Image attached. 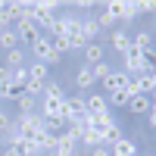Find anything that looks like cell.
<instances>
[{
    "label": "cell",
    "instance_id": "d4e9b609",
    "mask_svg": "<svg viewBox=\"0 0 156 156\" xmlns=\"http://www.w3.org/2000/svg\"><path fill=\"white\" fill-rule=\"evenodd\" d=\"M12 84H19V87L25 90V84H28V69H25V66L12 69Z\"/></svg>",
    "mask_w": 156,
    "mask_h": 156
},
{
    "label": "cell",
    "instance_id": "8992f818",
    "mask_svg": "<svg viewBox=\"0 0 156 156\" xmlns=\"http://www.w3.org/2000/svg\"><path fill=\"white\" fill-rule=\"evenodd\" d=\"M128 81H131V78H128L125 72H109L106 78H103V87H106L109 94H112V90H122V87H128Z\"/></svg>",
    "mask_w": 156,
    "mask_h": 156
},
{
    "label": "cell",
    "instance_id": "7c38bea8",
    "mask_svg": "<svg viewBox=\"0 0 156 156\" xmlns=\"http://www.w3.org/2000/svg\"><path fill=\"white\" fill-rule=\"evenodd\" d=\"M81 50H84V59L90 62V66H94V62H103V44H97V41H87Z\"/></svg>",
    "mask_w": 156,
    "mask_h": 156
},
{
    "label": "cell",
    "instance_id": "f546056e",
    "mask_svg": "<svg viewBox=\"0 0 156 156\" xmlns=\"http://www.w3.org/2000/svg\"><path fill=\"white\" fill-rule=\"evenodd\" d=\"M9 81H12V69L9 66H0V87H6Z\"/></svg>",
    "mask_w": 156,
    "mask_h": 156
},
{
    "label": "cell",
    "instance_id": "d6a6232c",
    "mask_svg": "<svg viewBox=\"0 0 156 156\" xmlns=\"http://www.w3.org/2000/svg\"><path fill=\"white\" fill-rule=\"evenodd\" d=\"M75 153V147H56L53 150V156H72Z\"/></svg>",
    "mask_w": 156,
    "mask_h": 156
},
{
    "label": "cell",
    "instance_id": "2e32d148",
    "mask_svg": "<svg viewBox=\"0 0 156 156\" xmlns=\"http://www.w3.org/2000/svg\"><path fill=\"white\" fill-rule=\"evenodd\" d=\"M128 100H131L128 87H122V90H112V94L106 97V103H109V106H128Z\"/></svg>",
    "mask_w": 156,
    "mask_h": 156
},
{
    "label": "cell",
    "instance_id": "4fadbf2b",
    "mask_svg": "<svg viewBox=\"0 0 156 156\" xmlns=\"http://www.w3.org/2000/svg\"><path fill=\"white\" fill-rule=\"evenodd\" d=\"M41 122H44V131H50V134H59L62 128H66V119H62V115H41Z\"/></svg>",
    "mask_w": 156,
    "mask_h": 156
},
{
    "label": "cell",
    "instance_id": "6da1fadb",
    "mask_svg": "<svg viewBox=\"0 0 156 156\" xmlns=\"http://www.w3.org/2000/svg\"><path fill=\"white\" fill-rule=\"evenodd\" d=\"M12 131H16L19 137H34V140H37V134L44 131V122H41V115H37V112H22L19 122L12 125Z\"/></svg>",
    "mask_w": 156,
    "mask_h": 156
},
{
    "label": "cell",
    "instance_id": "f1b7e54d",
    "mask_svg": "<svg viewBox=\"0 0 156 156\" xmlns=\"http://www.w3.org/2000/svg\"><path fill=\"white\" fill-rule=\"evenodd\" d=\"M137 12H140V6H137V3H125V9H122V22H131Z\"/></svg>",
    "mask_w": 156,
    "mask_h": 156
},
{
    "label": "cell",
    "instance_id": "52a82bcc",
    "mask_svg": "<svg viewBox=\"0 0 156 156\" xmlns=\"http://www.w3.org/2000/svg\"><path fill=\"white\" fill-rule=\"evenodd\" d=\"M16 25H19V28H16V34H19V41H28V44H31L34 37H41V34H44V31L37 28V25H34L31 19H28V22H16Z\"/></svg>",
    "mask_w": 156,
    "mask_h": 156
},
{
    "label": "cell",
    "instance_id": "7a4b0ae2",
    "mask_svg": "<svg viewBox=\"0 0 156 156\" xmlns=\"http://www.w3.org/2000/svg\"><path fill=\"white\" fill-rule=\"evenodd\" d=\"M31 50H34V56L41 59V62H47V66H53V62L62 59V53H56V50H53V44H50V37H47V34L34 37V41H31Z\"/></svg>",
    "mask_w": 156,
    "mask_h": 156
},
{
    "label": "cell",
    "instance_id": "1f68e13d",
    "mask_svg": "<svg viewBox=\"0 0 156 156\" xmlns=\"http://www.w3.org/2000/svg\"><path fill=\"white\" fill-rule=\"evenodd\" d=\"M115 19L109 16V12H100V16H97V25H100V28H103V25H112Z\"/></svg>",
    "mask_w": 156,
    "mask_h": 156
},
{
    "label": "cell",
    "instance_id": "3957f363",
    "mask_svg": "<svg viewBox=\"0 0 156 156\" xmlns=\"http://www.w3.org/2000/svg\"><path fill=\"white\" fill-rule=\"evenodd\" d=\"M53 9H56V3H50V0H37V3H31V22L41 31H47L50 19H53Z\"/></svg>",
    "mask_w": 156,
    "mask_h": 156
},
{
    "label": "cell",
    "instance_id": "4dcf8cb0",
    "mask_svg": "<svg viewBox=\"0 0 156 156\" xmlns=\"http://www.w3.org/2000/svg\"><path fill=\"white\" fill-rule=\"evenodd\" d=\"M9 128H12V122H9V112H6V109H0V131L6 134Z\"/></svg>",
    "mask_w": 156,
    "mask_h": 156
},
{
    "label": "cell",
    "instance_id": "f35d334b",
    "mask_svg": "<svg viewBox=\"0 0 156 156\" xmlns=\"http://www.w3.org/2000/svg\"><path fill=\"white\" fill-rule=\"evenodd\" d=\"M153 41H156V31H153Z\"/></svg>",
    "mask_w": 156,
    "mask_h": 156
},
{
    "label": "cell",
    "instance_id": "277c9868",
    "mask_svg": "<svg viewBox=\"0 0 156 156\" xmlns=\"http://www.w3.org/2000/svg\"><path fill=\"white\" fill-rule=\"evenodd\" d=\"M84 112H87L84 109V97H66V103H62V119H66V125L78 122Z\"/></svg>",
    "mask_w": 156,
    "mask_h": 156
},
{
    "label": "cell",
    "instance_id": "30bf717a",
    "mask_svg": "<svg viewBox=\"0 0 156 156\" xmlns=\"http://www.w3.org/2000/svg\"><path fill=\"white\" fill-rule=\"evenodd\" d=\"M25 69H28V81H34V84H44L47 81V62H41V59H37V62H31V66H25Z\"/></svg>",
    "mask_w": 156,
    "mask_h": 156
},
{
    "label": "cell",
    "instance_id": "5bb4252c",
    "mask_svg": "<svg viewBox=\"0 0 156 156\" xmlns=\"http://www.w3.org/2000/svg\"><path fill=\"white\" fill-rule=\"evenodd\" d=\"M75 84L81 87V90H87L90 84H94V72H90V66H81V69L75 72Z\"/></svg>",
    "mask_w": 156,
    "mask_h": 156
},
{
    "label": "cell",
    "instance_id": "e575fe53",
    "mask_svg": "<svg viewBox=\"0 0 156 156\" xmlns=\"http://www.w3.org/2000/svg\"><path fill=\"white\" fill-rule=\"evenodd\" d=\"M3 156H19V150H16V147H6V150H3Z\"/></svg>",
    "mask_w": 156,
    "mask_h": 156
},
{
    "label": "cell",
    "instance_id": "484cf974",
    "mask_svg": "<svg viewBox=\"0 0 156 156\" xmlns=\"http://www.w3.org/2000/svg\"><path fill=\"white\" fill-rule=\"evenodd\" d=\"M12 25V12L6 9V3H0V31H6Z\"/></svg>",
    "mask_w": 156,
    "mask_h": 156
},
{
    "label": "cell",
    "instance_id": "7402d4cb",
    "mask_svg": "<svg viewBox=\"0 0 156 156\" xmlns=\"http://www.w3.org/2000/svg\"><path fill=\"white\" fill-rule=\"evenodd\" d=\"M37 144H41V150L53 153V150H56V134H50V131H41V134H37Z\"/></svg>",
    "mask_w": 156,
    "mask_h": 156
},
{
    "label": "cell",
    "instance_id": "5b68a950",
    "mask_svg": "<svg viewBox=\"0 0 156 156\" xmlns=\"http://www.w3.org/2000/svg\"><path fill=\"white\" fill-rule=\"evenodd\" d=\"M125 69H128V72H137V75H144L140 50H137V47H131V44H128V50H125Z\"/></svg>",
    "mask_w": 156,
    "mask_h": 156
},
{
    "label": "cell",
    "instance_id": "ac0fdd59",
    "mask_svg": "<svg viewBox=\"0 0 156 156\" xmlns=\"http://www.w3.org/2000/svg\"><path fill=\"white\" fill-rule=\"evenodd\" d=\"M128 109H131V112H150V97H144V94L131 97V100H128Z\"/></svg>",
    "mask_w": 156,
    "mask_h": 156
},
{
    "label": "cell",
    "instance_id": "9c48e42d",
    "mask_svg": "<svg viewBox=\"0 0 156 156\" xmlns=\"http://www.w3.org/2000/svg\"><path fill=\"white\" fill-rule=\"evenodd\" d=\"M109 153H112V156H137V147H134V140L119 137V140L109 147Z\"/></svg>",
    "mask_w": 156,
    "mask_h": 156
},
{
    "label": "cell",
    "instance_id": "74e56055",
    "mask_svg": "<svg viewBox=\"0 0 156 156\" xmlns=\"http://www.w3.org/2000/svg\"><path fill=\"white\" fill-rule=\"evenodd\" d=\"M144 156H156V153H144Z\"/></svg>",
    "mask_w": 156,
    "mask_h": 156
},
{
    "label": "cell",
    "instance_id": "4316f807",
    "mask_svg": "<svg viewBox=\"0 0 156 156\" xmlns=\"http://www.w3.org/2000/svg\"><path fill=\"white\" fill-rule=\"evenodd\" d=\"M122 9H125V0H112V3H106V12L112 19H122Z\"/></svg>",
    "mask_w": 156,
    "mask_h": 156
},
{
    "label": "cell",
    "instance_id": "ba28073f",
    "mask_svg": "<svg viewBox=\"0 0 156 156\" xmlns=\"http://www.w3.org/2000/svg\"><path fill=\"white\" fill-rule=\"evenodd\" d=\"M128 44L137 47V50H147V47H153V31L140 28V31H134V34H128Z\"/></svg>",
    "mask_w": 156,
    "mask_h": 156
},
{
    "label": "cell",
    "instance_id": "d6986e66",
    "mask_svg": "<svg viewBox=\"0 0 156 156\" xmlns=\"http://www.w3.org/2000/svg\"><path fill=\"white\" fill-rule=\"evenodd\" d=\"M81 140L90 147V150H97V147H103V134L100 131H94V128H84V134H81Z\"/></svg>",
    "mask_w": 156,
    "mask_h": 156
},
{
    "label": "cell",
    "instance_id": "d590c367",
    "mask_svg": "<svg viewBox=\"0 0 156 156\" xmlns=\"http://www.w3.org/2000/svg\"><path fill=\"white\" fill-rule=\"evenodd\" d=\"M150 128L156 131V112H150Z\"/></svg>",
    "mask_w": 156,
    "mask_h": 156
},
{
    "label": "cell",
    "instance_id": "cb8c5ba5",
    "mask_svg": "<svg viewBox=\"0 0 156 156\" xmlns=\"http://www.w3.org/2000/svg\"><path fill=\"white\" fill-rule=\"evenodd\" d=\"M16 103H19V109H22V112H34V106H37V97H31V94H22Z\"/></svg>",
    "mask_w": 156,
    "mask_h": 156
},
{
    "label": "cell",
    "instance_id": "44dd1931",
    "mask_svg": "<svg viewBox=\"0 0 156 156\" xmlns=\"http://www.w3.org/2000/svg\"><path fill=\"white\" fill-rule=\"evenodd\" d=\"M0 47H3V50H12V47H19V34L12 31V28L0 31Z\"/></svg>",
    "mask_w": 156,
    "mask_h": 156
},
{
    "label": "cell",
    "instance_id": "83f0119b",
    "mask_svg": "<svg viewBox=\"0 0 156 156\" xmlns=\"http://www.w3.org/2000/svg\"><path fill=\"white\" fill-rule=\"evenodd\" d=\"M90 72H94V78H100V81H103V78H106L112 69L106 66V62H94V66H90Z\"/></svg>",
    "mask_w": 156,
    "mask_h": 156
},
{
    "label": "cell",
    "instance_id": "e0dca14e",
    "mask_svg": "<svg viewBox=\"0 0 156 156\" xmlns=\"http://www.w3.org/2000/svg\"><path fill=\"white\" fill-rule=\"evenodd\" d=\"M81 34H84V41H94V37L100 34L97 19H81Z\"/></svg>",
    "mask_w": 156,
    "mask_h": 156
},
{
    "label": "cell",
    "instance_id": "836d02e7",
    "mask_svg": "<svg viewBox=\"0 0 156 156\" xmlns=\"http://www.w3.org/2000/svg\"><path fill=\"white\" fill-rule=\"evenodd\" d=\"M94 156H112V153H109V147H106V144H103V147H97V150H94Z\"/></svg>",
    "mask_w": 156,
    "mask_h": 156
},
{
    "label": "cell",
    "instance_id": "8d00e7d4",
    "mask_svg": "<svg viewBox=\"0 0 156 156\" xmlns=\"http://www.w3.org/2000/svg\"><path fill=\"white\" fill-rule=\"evenodd\" d=\"M0 144H3V131H0Z\"/></svg>",
    "mask_w": 156,
    "mask_h": 156
},
{
    "label": "cell",
    "instance_id": "9a60e30c",
    "mask_svg": "<svg viewBox=\"0 0 156 156\" xmlns=\"http://www.w3.org/2000/svg\"><path fill=\"white\" fill-rule=\"evenodd\" d=\"M109 44H112V50H119V53H125V50H128V31L115 28V31L109 34Z\"/></svg>",
    "mask_w": 156,
    "mask_h": 156
},
{
    "label": "cell",
    "instance_id": "603a6c76",
    "mask_svg": "<svg viewBox=\"0 0 156 156\" xmlns=\"http://www.w3.org/2000/svg\"><path fill=\"white\" fill-rule=\"evenodd\" d=\"M22 94H25V90H22L19 84H12V81H9L6 87H0V97H3V100H19Z\"/></svg>",
    "mask_w": 156,
    "mask_h": 156
},
{
    "label": "cell",
    "instance_id": "8fae6325",
    "mask_svg": "<svg viewBox=\"0 0 156 156\" xmlns=\"http://www.w3.org/2000/svg\"><path fill=\"white\" fill-rule=\"evenodd\" d=\"M84 109L87 112H109V103H106V97L90 94V97H84Z\"/></svg>",
    "mask_w": 156,
    "mask_h": 156
},
{
    "label": "cell",
    "instance_id": "ffe728a7",
    "mask_svg": "<svg viewBox=\"0 0 156 156\" xmlns=\"http://www.w3.org/2000/svg\"><path fill=\"white\" fill-rule=\"evenodd\" d=\"M25 62V53H22V47H12V50H6V66L9 69H19Z\"/></svg>",
    "mask_w": 156,
    "mask_h": 156
}]
</instances>
